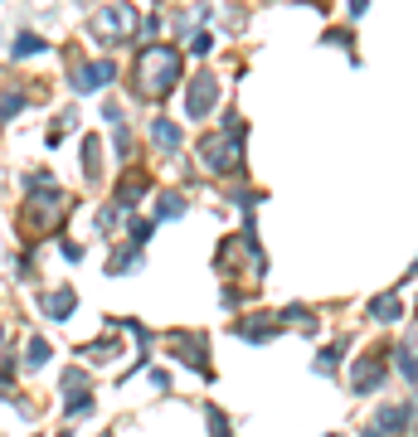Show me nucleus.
Listing matches in <instances>:
<instances>
[{"mask_svg": "<svg viewBox=\"0 0 418 437\" xmlns=\"http://www.w3.org/2000/svg\"><path fill=\"white\" fill-rule=\"evenodd\" d=\"M156 141H161V146H175V141H180V132H175L171 122H156Z\"/></svg>", "mask_w": 418, "mask_h": 437, "instance_id": "obj_6", "label": "nucleus"}, {"mask_svg": "<svg viewBox=\"0 0 418 437\" xmlns=\"http://www.w3.org/2000/svg\"><path fill=\"white\" fill-rule=\"evenodd\" d=\"M44 311H49V316H59V321H64V316H69V311H73V292H69V287H59V292H54V297H44Z\"/></svg>", "mask_w": 418, "mask_h": 437, "instance_id": "obj_4", "label": "nucleus"}, {"mask_svg": "<svg viewBox=\"0 0 418 437\" xmlns=\"http://www.w3.org/2000/svg\"><path fill=\"white\" fill-rule=\"evenodd\" d=\"M112 78V64H93V68H83V78H78V88H102Z\"/></svg>", "mask_w": 418, "mask_h": 437, "instance_id": "obj_5", "label": "nucleus"}, {"mask_svg": "<svg viewBox=\"0 0 418 437\" xmlns=\"http://www.w3.org/2000/svg\"><path fill=\"white\" fill-rule=\"evenodd\" d=\"M209 102H214V78H195V88H190V117H204Z\"/></svg>", "mask_w": 418, "mask_h": 437, "instance_id": "obj_2", "label": "nucleus"}, {"mask_svg": "<svg viewBox=\"0 0 418 437\" xmlns=\"http://www.w3.org/2000/svg\"><path fill=\"white\" fill-rule=\"evenodd\" d=\"M380 379H384L380 360H360L355 364V389H380Z\"/></svg>", "mask_w": 418, "mask_h": 437, "instance_id": "obj_3", "label": "nucleus"}, {"mask_svg": "<svg viewBox=\"0 0 418 437\" xmlns=\"http://www.w3.org/2000/svg\"><path fill=\"white\" fill-rule=\"evenodd\" d=\"M136 73H141V88H146L151 97H161V92L175 88V78H180V59H175L171 49H146V53H141V64H136Z\"/></svg>", "mask_w": 418, "mask_h": 437, "instance_id": "obj_1", "label": "nucleus"}]
</instances>
